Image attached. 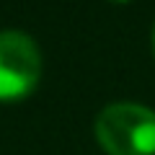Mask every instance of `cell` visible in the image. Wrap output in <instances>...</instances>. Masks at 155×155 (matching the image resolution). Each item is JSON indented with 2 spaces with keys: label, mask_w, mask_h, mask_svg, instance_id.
<instances>
[{
  "label": "cell",
  "mask_w": 155,
  "mask_h": 155,
  "mask_svg": "<svg viewBox=\"0 0 155 155\" xmlns=\"http://www.w3.org/2000/svg\"><path fill=\"white\" fill-rule=\"evenodd\" d=\"M96 140L109 155H155V111L111 104L96 119Z\"/></svg>",
  "instance_id": "obj_1"
},
{
  "label": "cell",
  "mask_w": 155,
  "mask_h": 155,
  "mask_svg": "<svg viewBox=\"0 0 155 155\" xmlns=\"http://www.w3.org/2000/svg\"><path fill=\"white\" fill-rule=\"evenodd\" d=\"M153 52H155V26H153Z\"/></svg>",
  "instance_id": "obj_3"
},
{
  "label": "cell",
  "mask_w": 155,
  "mask_h": 155,
  "mask_svg": "<svg viewBox=\"0 0 155 155\" xmlns=\"http://www.w3.org/2000/svg\"><path fill=\"white\" fill-rule=\"evenodd\" d=\"M41 75V52L23 31H0V101L23 98Z\"/></svg>",
  "instance_id": "obj_2"
},
{
  "label": "cell",
  "mask_w": 155,
  "mask_h": 155,
  "mask_svg": "<svg viewBox=\"0 0 155 155\" xmlns=\"http://www.w3.org/2000/svg\"><path fill=\"white\" fill-rule=\"evenodd\" d=\"M111 3H127V0H111Z\"/></svg>",
  "instance_id": "obj_4"
}]
</instances>
